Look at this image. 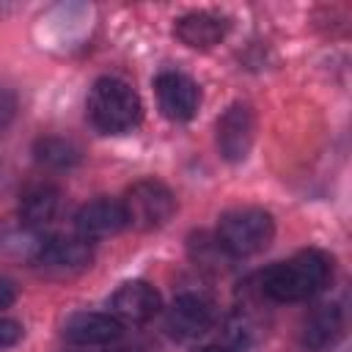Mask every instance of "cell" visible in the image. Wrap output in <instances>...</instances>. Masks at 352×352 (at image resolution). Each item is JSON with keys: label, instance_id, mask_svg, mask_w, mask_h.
<instances>
[{"label": "cell", "instance_id": "obj_11", "mask_svg": "<svg viewBox=\"0 0 352 352\" xmlns=\"http://www.w3.org/2000/svg\"><path fill=\"white\" fill-rule=\"evenodd\" d=\"M63 338L77 346H104L121 338V322L110 314L77 311L63 322Z\"/></svg>", "mask_w": 352, "mask_h": 352}, {"label": "cell", "instance_id": "obj_20", "mask_svg": "<svg viewBox=\"0 0 352 352\" xmlns=\"http://www.w3.org/2000/svg\"><path fill=\"white\" fill-rule=\"evenodd\" d=\"M22 338V324L16 319L0 316V346H11Z\"/></svg>", "mask_w": 352, "mask_h": 352}, {"label": "cell", "instance_id": "obj_15", "mask_svg": "<svg viewBox=\"0 0 352 352\" xmlns=\"http://www.w3.org/2000/svg\"><path fill=\"white\" fill-rule=\"evenodd\" d=\"M58 204H60V190L55 184H50V182L28 184L19 195V220L41 228L55 217Z\"/></svg>", "mask_w": 352, "mask_h": 352}, {"label": "cell", "instance_id": "obj_16", "mask_svg": "<svg viewBox=\"0 0 352 352\" xmlns=\"http://www.w3.org/2000/svg\"><path fill=\"white\" fill-rule=\"evenodd\" d=\"M33 154H36V160H38L41 165H47V168H58V170H63V168H74V165L80 162V148H77L72 140L58 138V135L38 138V140L33 143Z\"/></svg>", "mask_w": 352, "mask_h": 352}, {"label": "cell", "instance_id": "obj_6", "mask_svg": "<svg viewBox=\"0 0 352 352\" xmlns=\"http://www.w3.org/2000/svg\"><path fill=\"white\" fill-rule=\"evenodd\" d=\"M214 324V302L201 292L179 294L165 311V327L176 338H198Z\"/></svg>", "mask_w": 352, "mask_h": 352}, {"label": "cell", "instance_id": "obj_2", "mask_svg": "<svg viewBox=\"0 0 352 352\" xmlns=\"http://www.w3.org/2000/svg\"><path fill=\"white\" fill-rule=\"evenodd\" d=\"M88 121L104 135H121L140 124L143 104L129 82L118 77H99L85 99Z\"/></svg>", "mask_w": 352, "mask_h": 352}, {"label": "cell", "instance_id": "obj_14", "mask_svg": "<svg viewBox=\"0 0 352 352\" xmlns=\"http://www.w3.org/2000/svg\"><path fill=\"white\" fill-rule=\"evenodd\" d=\"M44 242H47V236L41 234V228L28 226L19 217L0 226V256L3 258H11V261H33L36 264Z\"/></svg>", "mask_w": 352, "mask_h": 352}, {"label": "cell", "instance_id": "obj_21", "mask_svg": "<svg viewBox=\"0 0 352 352\" xmlns=\"http://www.w3.org/2000/svg\"><path fill=\"white\" fill-rule=\"evenodd\" d=\"M14 300H16V286H14V280L6 278V275H0V308H8Z\"/></svg>", "mask_w": 352, "mask_h": 352}, {"label": "cell", "instance_id": "obj_23", "mask_svg": "<svg viewBox=\"0 0 352 352\" xmlns=\"http://www.w3.org/2000/svg\"><path fill=\"white\" fill-rule=\"evenodd\" d=\"M118 352H121V349H118Z\"/></svg>", "mask_w": 352, "mask_h": 352}, {"label": "cell", "instance_id": "obj_7", "mask_svg": "<svg viewBox=\"0 0 352 352\" xmlns=\"http://www.w3.org/2000/svg\"><path fill=\"white\" fill-rule=\"evenodd\" d=\"M154 91L162 116L170 121H190L201 104L198 82L182 72H162L154 80Z\"/></svg>", "mask_w": 352, "mask_h": 352}, {"label": "cell", "instance_id": "obj_18", "mask_svg": "<svg viewBox=\"0 0 352 352\" xmlns=\"http://www.w3.org/2000/svg\"><path fill=\"white\" fill-rule=\"evenodd\" d=\"M226 336H228L234 344H250V341L256 338V324H253L248 316L236 314V316H231V319L226 322Z\"/></svg>", "mask_w": 352, "mask_h": 352}, {"label": "cell", "instance_id": "obj_12", "mask_svg": "<svg viewBox=\"0 0 352 352\" xmlns=\"http://www.w3.org/2000/svg\"><path fill=\"white\" fill-rule=\"evenodd\" d=\"M173 33L190 50H212L228 33V19L214 11H190L182 14L173 25Z\"/></svg>", "mask_w": 352, "mask_h": 352}, {"label": "cell", "instance_id": "obj_3", "mask_svg": "<svg viewBox=\"0 0 352 352\" xmlns=\"http://www.w3.org/2000/svg\"><path fill=\"white\" fill-rule=\"evenodd\" d=\"M214 236L234 258H245L264 250L272 242L275 220L267 209H258V206L228 209L226 214H220Z\"/></svg>", "mask_w": 352, "mask_h": 352}, {"label": "cell", "instance_id": "obj_8", "mask_svg": "<svg viewBox=\"0 0 352 352\" xmlns=\"http://www.w3.org/2000/svg\"><path fill=\"white\" fill-rule=\"evenodd\" d=\"M74 228H77V236H82L85 242L116 236L118 231L126 228V214H124L121 201L94 198L82 204L80 212L74 214Z\"/></svg>", "mask_w": 352, "mask_h": 352}, {"label": "cell", "instance_id": "obj_4", "mask_svg": "<svg viewBox=\"0 0 352 352\" xmlns=\"http://www.w3.org/2000/svg\"><path fill=\"white\" fill-rule=\"evenodd\" d=\"M121 206L126 214V226L138 231H154V228H162L173 217L176 198L162 182L140 179L126 190Z\"/></svg>", "mask_w": 352, "mask_h": 352}, {"label": "cell", "instance_id": "obj_5", "mask_svg": "<svg viewBox=\"0 0 352 352\" xmlns=\"http://www.w3.org/2000/svg\"><path fill=\"white\" fill-rule=\"evenodd\" d=\"M214 138H217V151L226 162L248 160L256 138V116L250 104L234 102L231 107H226V113L214 124Z\"/></svg>", "mask_w": 352, "mask_h": 352}, {"label": "cell", "instance_id": "obj_22", "mask_svg": "<svg viewBox=\"0 0 352 352\" xmlns=\"http://www.w3.org/2000/svg\"><path fill=\"white\" fill-rule=\"evenodd\" d=\"M195 352H234V349H220V346H201Z\"/></svg>", "mask_w": 352, "mask_h": 352}, {"label": "cell", "instance_id": "obj_13", "mask_svg": "<svg viewBox=\"0 0 352 352\" xmlns=\"http://www.w3.org/2000/svg\"><path fill=\"white\" fill-rule=\"evenodd\" d=\"M344 333V314L336 302H324L316 305L305 319H302V330H300V341L305 349L311 352H324L327 346H333Z\"/></svg>", "mask_w": 352, "mask_h": 352}, {"label": "cell", "instance_id": "obj_19", "mask_svg": "<svg viewBox=\"0 0 352 352\" xmlns=\"http://www.w3.org/2000/svg\"><path fill=\"white\" fill-rule=\"evenodd\" d=\"M14 116H16V96L6 85H0V135L11 126Z\"/></svg>", "mask_w": 352, "mask_h": 352}, {"label": "cell", "instance_id": "obj_1", "mask_svg": "<svg viewBox=\"0 0 352 352\" xmlns=\"http://www.w3.org/2000/svg\"><path fill=\"white\" fill-rule=\"evenodd\" d=\"M333 278V258L322 250H300L261 272V292L275 302H302L319 294Z\"/></svg>", "mask_w": 352, "mask_h": 352}, {"label": "cell", "instance_id": "obj_9", "mask_svg": "<svg viewBox=\"0 0 352 352\" xmlns=\"http://www.w3.org/2000/svg\"><path fill=\"white\" fill-rule=\"evenodd\" d=\"M91 258H94L91 242H85L82 236H50L36 264L52 275H74L82 272L91 264Z\"/></svg>", "mask_w": 352, "mask_h": 352}, {"label": "cell", "instance_id": "obj_17", "mask_svg": "<svg viewBox=\"0 0 352 352\" xmlns=\"http://www.w3.org/2000/svg\"><path fill=\"white\" fill-rule=\"evenodd\" d=\"M187 248H190V258L204 270H228V264L234 261V256L220 245V239L204 231L192 234Z\"/></svg>", "mask_w": 352, "mask_h": 352}, {"label": "cell", "instance_id": "obj_10", "mask_svg": "<svg viewBox=\"0 0 352 352\" xmlns=\"http://www.w3.org/2000/svg\"><path fill=\"white\" fill-rule=\"evenodd\" d=\"M110 308L116 314V319L132 322V324H143L148 319H154L162 308L160 292L146 283V280H126L121 283L113 297H110Z\"/></svg>", "mask_w": 352, "mask_h": 352}]
</instances>
